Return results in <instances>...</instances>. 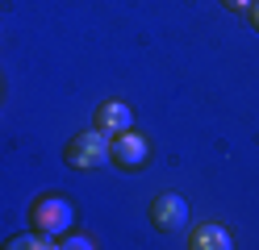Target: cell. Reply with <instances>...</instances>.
Here are the masks:
<instances>
[{
    "mask_svg": "<svg viewBox=\"0 0 259 250\" xmlns=\"http://www.w3.org/2000/svg\"><path fill=\"white\" fill-rule=\"evenodd\" d=\"M29 221H34V229L51 233V238H63V233L75 225V205H71V196H63V192H42L34 205H29Z\"/></svg>",
    "mask_w": 259,
    "mask_h": 250,
    "instance_id": "1",
    "label": "cell"
},
{
    "mask_svg": "<svg viewBox=\"0 0 259 250\" xmlns=\"http://www.w3.org/2000/svg\"><path fill=\"white\" fill-rule=\"evenodd\" d=\"M63 159H67L75 171H92V167H101L109 163V133L101 129H84V133H75V138L67 142V150H63Z\"/></svg>",
    "mask_w": 259,
    "mask_h": 250,
    "instance_id": "2",
    "label": "cell"
},
{
    "mask_svg": "<svg viewBox=\"0 0 259 250\" xmlns=\"http://www.w3.org/2000/svg\"><path fill=\"white\" fill-rule=\"evenodd\" d=\"M109 159L117 163L121 171H138V167L151 163V138L138 133L134 125L121 129V133H113V138H109Z\"/></svg>",
    "mask_w": 259,
    "mask_h": 250,
    "instance_id": "3",
    "label": "cell"
},
{
    "mask_svg": "<svg viewBox=\"0 0 259 250\" xmlns=\"http://www.w3.org/2000/svg\"><path fill=\"white\" fill-rule=\"evenodd\" d=\"M151 221L159 233H180L188 225V200L180 192H159L151 200Z\"/></svg>",
    "mask_w": 259,
    "mask_h": 250,
    "instance_id": "4",
    "label": "cell"
},
{
    "mask_svg": "<svg viewBox=\"0 0 259 250\" xmlns=\"http://www.w3.org/2000/svg\"><path fill=\"white\" fill-rule=\"evenodd\" d=\"M92 125L113 138V133H121V129L134 125V109H130L125 100H105V105L96 109V121H92Z\"/></svg>",
    "mask_w": 259,
    "mask_h": 250,
    "instance_id": "5",
    "label": "cell"
},
{
    "mask_svg": "<svg viewBox=\"0 0 259 250\" xmlns=\"http://www.w3.org/2000/svg\"><path fill=\"white\" fill-rule=\"evenodd\" d=\"M234 238H230V229L218 225V221H201L197 229L188 233V250H230Z\"/></svg>",
    "mask_w": 259,
    "mask_h": 250,
    "instance_id": "6",
    "label": "cell"
},
{
    "mask_svg": "<svg viewBox=\"0 0 259 250\" xmlns=\"http://www.w3.org/2000/svg\"><path fill=\"white\" fill-rule=\"evenodd\" d=\"M59 242H51V233L42 229H29V233H17V238H9L5 250H55Z\"/></svg>",
    "mask_w": 259,
    "mask_h": 250,
    "instance_id": "7",
    "label": "cell"
},
{
    "mask_svg": "<svg viewBox=\"0 0 259 250\" xmlns=\"http://www.w3.org/2000/svg\"><path fill=\"white\" fill-rule=\"evenodd\" d=\"M59 246H63V250H92L96 242L88 238V233H71V229H67V233H63V242H59Z\"/></svg>",
    "mask_w": 259,
    "mask_h": 250,
    "instance_id": "8",
    "label": "cell"
},
{
    "mask_svg": "<svg viewBox=\"0 0 259 250\" xmlns=\"http://www.w3.org/2000/svg\"><path fill=\"white\" fill-rule=\"evenodd\" d=\"M222 5H226V9H230V13H247V9L255 5V0H222Z\"/></svg>",
    "mask_w": 259,
    "mask_h": 250,
    "instance_id": "9",
    "label": "cell"
},
{
    "mask_svg": "<svg viewBox=\"0 0 259 250\" xmlns=\"http://www.w3.org/2000/svg\"><path fill=\"white\" fill-rule=\"evenodd\" d=\"M247 17H251V25H255V29H259V0H255V5H251V9H247Z\"/></svg>",
    "mask_w": 259,
    "mask_h": 250,
    "instance_id": "10",
    "label": "cell"
}]
</instances>
